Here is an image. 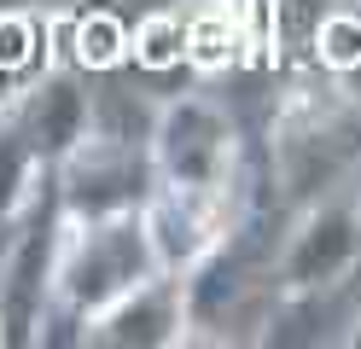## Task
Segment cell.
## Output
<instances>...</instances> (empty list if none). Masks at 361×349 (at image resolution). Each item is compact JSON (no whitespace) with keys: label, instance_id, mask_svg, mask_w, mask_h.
<instances>
[{"label":"cell","instance_id":"obj_1","mask_svg":"<svg viewBox=\"0 0 361 349\" xmlns=\"http://www.w3.org/2000/svg\"><path fill=\"white\" fill-rule=\"evenodd\" d=\"M157 268L164 262H157L146 209H111V216H82V221L64 216L59 256H53V291L76 320L94 326V314H105Z\"/></svg>","mask_w":361,"mask_h":349},{"label":"cell","instance_id":"obj_2","mask_svg":"<svg viewBox=\"0 0 361 349\" xmlns=\"http://www.w3.org/2000/svg\"><path fill=\"white\" fill-rule=\"evenodd\" d=\"M233 123L228 111L187 93L157 111L152 128V186H169V192H192V198H228L233 204Z\"/></svg>","mask_w":361,"mask_h":349},{"label":"cell","instance_id":"obj_3","mask_svg":"<svg viewBox=\"0 0 361 349\" xmlns=\"http://www.w3.org/2000/svg\"><path fill=\"white\" fill-rule=\"evenodd\" d=\"M274 163L291 198H321L332 186H344L361 169V111L332 105V111H286Z\"/></svg>","mask_w":361,"mask_h":349},{"label":"cell","instance_id":"obj_4","mask_svg":"<svg viewBox=\"0 0 361 349\" xmlns=\"http://www.w3.org/2000/svg\"><path fill=\"white\" fill-rule=\"evenodd\" d=\"M355 262H361V192H321L298 216V227L286 233L274 286L309 291V286H326V279H344Z\"/></svg>","mask_w":361,"mask_h":349},{"label":"cell","instance_id":"obj_5","mask_svg":"<svg viewBox=\"0 0 361 349\" xmlns=\"http://www.w3.org/2000/svg\"><path fill=\"white\" fill-rule=\"evenodd\" d=\"M187 279L175 268H157L140 279L128 297H117L105 314H94L87 343H111V349H164L187 338Z\"/></svg>","mask_w":361,"mask_h":349},{"label":"cell","instance_id":"obj_6","mask_svg":"<svg viewBox=\"0 0 361 349\" xmlns=\"http://www.w3.org/2000/svg\"><path fill=\"white\" fill-rule=\"evenodd\" d=\"M18 128H24V140L35 146L41 163H64L82 146V134H87V93L76 82H64V76L47 82V87H35V99L24 105Z\"/></svg>","mask_w":361,"mask_h":349},{"label":"cell","instance_id":"obj_7","mask_svg":"<svg viewBox=\"0 0 361 349\" xmlns=\"http://www.w3.org/2000/svg\"><path fill=\"white\" fill-rule=\"evenodd\" d=\"M338 6H344V12H350V18H361V0H338Z\"/></svg>","mask_w":361,"mask_h":349}]
</instances>
